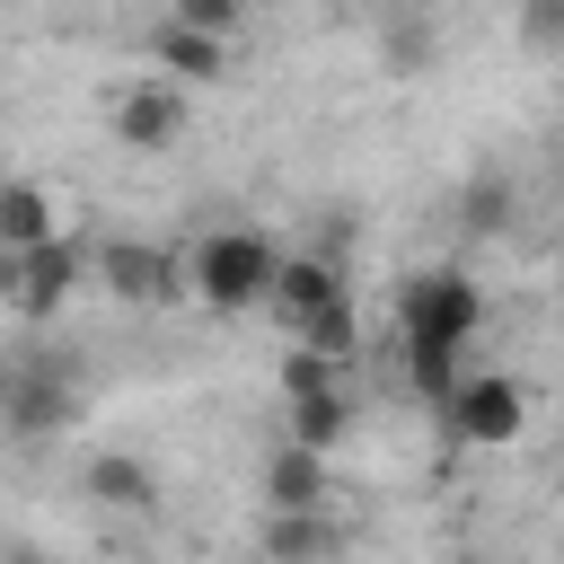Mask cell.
Instances as JSON below:
<instances>
[{"label":"cell","instance_id":"16","mask_svg":"<svg viewBox=\"0 0 564 564\" xmlns=\"http://www.w3.org/2000/svg\"><path fill=\"white\" fill-rule=\"evenodd\" d=\"M529 35H538V44H555V0H529Z\"/></svg>","mask_w":564,"mask_h":564},{"label":"cell","instance_id":"1","mask_svg":"<svg viewBox=\"0 0 564 564\" xmlns=\"http://www.w3.org/2000/svg\"><path fill=\"white\" fill-rule=\"evenodd\" d=\"M273 238L247 229V220H212L185 256H176V291H194L203 308L238 317V308H264V282H273Z\"/></svg>","mask_w":564,"mask_h":564},{"label":"cell","instance_id":"5","mask_svg":"<svg viewBox=\"0 0 564 564\" xmlns=\"http://www.w3.org/2000/svg\"><path fill=\"white\" fill-rule=\"evenodd\" d=\"M62 423H79V370L70 361H9L0 370V432L53 441Z\"/></svg>","mask_w":564,"mask_h":564},{"label":"cell","instance_id":"7","mask_svg":"<svg viewBox=\"0 0 564 564\" xmlns=\"http://www.w3.org/2000/svg\"><path fill=\"white\" fill-rule=\"evenodd\" d=\"M335 300H352V282H344L335 256H317V247H282V256H273L264 308H282V326H300V317H317V308H335Z\"/></svg>","mask_w":564,"mask_h":564},{"label":"cell","instance_id":"8","mask_svg":"<svg viewBox=\"0 0 564 564\" xmlns=\"http://www.w3.org/2000/svg\"><path fill=\"white\" fill-rule=\"evenodd\" d=\"M115 141L123 150H176L185 141V88L176 79H132L123 97H115Z\"/></svg>","mask_w":564,"mask_h":564},{"label":"cell","instance_id":"11","mask_svg":"<svg viewBox=\"0 0 564 564\" xmlns=\"http://www.w3.org/2000/svg\"><path fill=\"white\" fill-rule=\"evenodd\" d=\"M53 229H62V194L35 185V176H0V256L35 247V238H53Z\"/></svg>","mask_w":564,"mask_h":564},{"label":"cell","instance_id":"15","mask_svg":"<svg viewBox=\"0 0 564 564\" xmlns=\"http://www.w3.org/2000/svg\"><path fill=\"white\" fill-rule=\"evenodd\" d=\"M238 9H247V0H167V18L212 26V35H238Z\"/></svg>","mask_w":564,"mask_h":564},{"label":"cell","instance_id":"4","mask_svg":"<svg viewBox=\"0 0 564 564\" xmlns=\"http://www.w3.org/2000/svg\"><path fill=\"white\" fill-rule=\"evenodd\" d=\"M79 282H88V247H70L62 229L35 238V247H18V256H0V300H9L18 317H35V326H53Z\"/></svg>","mask_w":564,"mask_h":564},{"label":"cell","instance_id":"10","mask_svg":"<svg viewBox=\"0 0 564 564\" xmlns=\"http://www.w3.org/2000/svg\"><path fill=\"white\" fill-rule=\"evenodd\" d=\"M79 494H88L97 511H150V502H159V467H150L141 449H97V458L79 467Z\"/></svg>","mask_w":564,"mask_h":564},{"label":"cell","instance_id":"6","mask_svg":"<svg viewBox=\"0 0 564 564\" xmlns=\"http://www.w3.org/2000/svg\"><path fill=\"white\" fill-rule=\"evenodd\" d=\"M88 282L123 308H159V300H176V256L141 247V238H106V247H88Z\"/></svg>","mask_w":564,"mask_h":564},{"label":"cell","instance_id":"3","mask_svg":"<svg viewBox=\"0 0 564 564\" xmlns=\"http://www.w3.org/2000/svg\"><path fill=\"white\" fill-rule=\"evenodd\" d=\"M476 326H485V300L467 273H414L405 282V352H476Z\"/></svg>","mask_w":564,"mask_h":564},{"label":"cell","instance_id":"14","mask_svg":"<svg viewBox=\"0 0 564 564\" xmlns=\"http://www.w3.org/2000/svg\"><path fill=\"white\" fill-rule=\"evenodd\" d=\"M326 538H335V529H326L317 511H273V520H264V546H273V555H308V546H326Z\"/></svg>","mask_w":564,"mask_h":564},{"label":"cell","instance_id":"12","mask_svg":"<svg viewBox=\"0 0 564 564\" xmlns=\"http://www.w3.org/2000/svg\"><path fill=\"white\" fill-rule=\"evenodd\" d=\"M282 441H300V449H344V423H352V388L335 379V388H308V397H282Z\"/></svg>","mask_w":564,"mask_h":564},{"label":"cell","instance_id":"2","mask_svg":"<svg viewBox=\"0 0 564 564\" xmlns=\"http://www.w3.org/2000/svg\"><path fill=\"white\" fill-rule=\"evenodd\" d=\"M441 423H449V441H467V449H511V441L529 432V388H520L511 370H458V379L441 388Z\"/></svg>","mask_w":564,"mask_h":564},{"label":"cell","instance_id":"9","mask_svg":"<svg viewBox=\"0 0 564 564\" xmlns=\"http://www.w3.org/2000/svg\"><path fill=\"white\" fill-rule=\"evenodd\" d=\"M150 70L176 79V88H212V79L229 70V35L185 26V18H159V26H150Z\"/></svg>","mask_w":564,"mask_h":564},{"label":"cell","instance_id":"13","mask_svg":"<svg viewBox=\"0 0 564 564\" xmlns=\"http://www.w3.org/2000/svg\"><path fill=\"white\" fill-rule=\"evenodd\" d=\"M264 502H273V511H326V449L282 441L273 467H264Z\"/></svg>","mask_w":564,"mask_h":564}]
</instances>
